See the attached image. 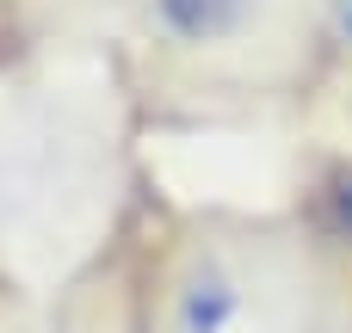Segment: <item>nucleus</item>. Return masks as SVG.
Instances as JSON below:
<instances>
[{"instance_id": "nucleus-3", "label": "nucleus", "mask_w": 352, "mask_h": 333, "mask_svg": "<svg viewBox=\"0 0 352 333\" xmlns=\"http://www.w3.org/2000/svg\"><path fill=\"white\" fill-rule=\"evenodd\" d=\"M316 222L328 235V247H340L352 260V167H340L328 185H322V204H316Z\"/></svg>"}, {"instance_id": "nucleus-1", "label": "nucleus", "mask_w": 352, "mask_h": 333, "mask_svg": "<svg viewBox=\"0 0 352 333\" xmlns=\"http://www.w3.org/2000/svg\"><path fill=\"white\" fill-rule=\"evenodd\" d=\"M142 68L198 99L285 93L322 49L316 0H124Z\"/></svg>"}, {"instance_id": "nucleus-2", "label": "nucleus", "mask_w": 352, "mask_h": 333, "mask_svg": "<svg viewBox=\"0 0 352 333\" xmlns=\"http://www.w3.org/2000/svg\"><path fill=\"white\" fill-rule=\"evenodd\" d=\"M309 309V278L285 241L210 229L167 278L161 333H316Z\"/></svg>"}, {"instance_id": "nucleus-4", "label": "nucleus", "mask_w": 352, "mask_h": 333, "mask_svg": "<svg viewBox=\"0 0 352 333\" xmlns=\"http://www.w3.org/2000/svg\"><path fill=\"white\" fill-rule=\"evenodd\" d=\"M322 6V49L352 62V0H316Z\"/></svg>"}]
</instances>
